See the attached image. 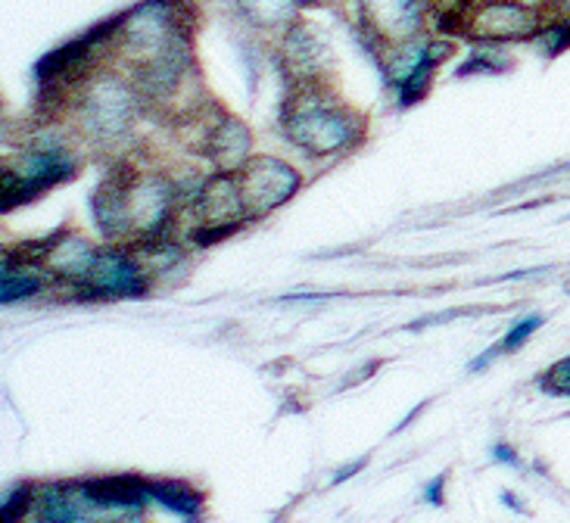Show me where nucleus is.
I'll return each mask as SVG.
<instances>
[{
  "label": "nucleus",
  "instance_id": "f257e3e1",
  "mask_svg": "<svg viewBox=\"0 0 570 523\" xmlns=\"http://www.w3.org/2000/svg\"><path fill=\"white\" fill-rule=\"evenodd\" d=\"M281 125L293 147L315 159L355 147L365 128L353 109L334 100L322 85H299V91L284 103Z\"/></svg>",
  "mask_w": 570,
  "mask_h": 523
},
{
  "label": "nucleus",
  "instance_id": "f03ea898",
  "mask_svg": "<svg viewBox=\"0 0 570 523\" xmlns=\"http://www.w3.org/2000/svg\"><path fill=\"white\" fill-rule=\"evenodd\" d=\"M76 171L78 159L60 138H38L10 166H3L0 209H19L22 203L41 197L50 187L66 185Z\"/></svg>",
  "mask_w": 570,
  "mask_h": 523
},
{
  "label": "nucleus",
  "instance_id": "7ed1b4c3",
  "mask_svg": "<svg viewBox=\"0 0 570 523\" xmlns=\"http://www.w3.org/2000/svg\"><path fill=\"white\" fill-rule=\"evenodd\" d=\"M135 85L116 76L91 78L78 91V128L100 144L125 138L135 122Z\"/></svg>",
  "mask_w": 570,
  "mask_h": 523
},
{
  "label": "nucleus",
  "instance_id": "20e7f679",
  "mask_svg": "<svg viewBox=\"0 0 570 523\" xmlns=\"http://www.w3.org/2000/svg\"><path fill=\"white\" fill-rule=\"evenodd\" d=\"M119 19H109L104 26H97L88 34H81L76 41L62 45L60 50L47 53L45 60L38 62L35 76H38V88H41V97H62V93L76 91L78 85H88V72L97 62V57L104 53V47L112 45L116 38V29H119Z\"/></svg>",
  "mask_w": 570,
  "mask_h": 523
},
{
  "label": "nucleus",
  "instance_id": "39448f33",
  "mask_svg": "<svg viewBox=\"0 0 570 523\" xmlns=\"http://www.w3.org/2000/svg\"><path fill=\"white\" fill-rule=\"evenodd\" d=\"M234 178H237L240 200L247 206L249 218L275 213L303 185L299 171L293 169L291 162L278 159V156H253L244 169L234 171Z\"/></svg>",
  "mask_w": 570,
  "mask_h": 523
},
{
  "label": "nucleus",
  "instance_id": "423d86ee",
  "mask_svg": "<svg viewBox=\"0 0 570 523\" xmlns=\"http://www.w3.org/2000/svg\"><path fill=\"white\" fill-rule=\"evenodd\" d=\"M147 280L150 275L144 272L135 249H100L91 275L72 287V296L81 303L125 299V296H140L147 290Z\"/></svg>",
  "mask_w": 570,
  "mask_h": 523
},
{
  "label": "nucleus",
  "instance_id": "0eeeda50",
  "mask_svg": "<svg viewBox=\"0 0 570 523\" xmlns=\"http://www.w3.org/2000/svg\"><path fill=\"white\" fill-rule=\"evenodd\" d=\"M542 29L546 26H542L540 13L514 3V0H483L471 10L468 22H464V34L480 41V45L530 41V38H540Z\"/></svg>",
  "mask_w": 570,
  "mask_h": 523
},
{
  "label": "nucleus",
  "instance_id": "6e6552de",
  "mask_svg": "<svg viewBox=\"0 0 570 523\" xmlns=\"http://www.w3.org/2000/svg\"><path fill=\"white\" fill-rule=\"evenodd\" d=\"M358 13L371 38L384 47L405 45L424 29L428 0H358Z\"/></svg>",
  "mask_w": 570,
  "mask_h": 523
},
{
  "label": "nucleus",
  "instance_id": "1a4fd4ad",
  "mask_svg": "<svg viewBox=\"0 0 570 523\" xmlns=\"http://www.w3.org/2000/svg\"><path fill=\"white\" fill-rule=\"evenodd\" d=\"M253 138L247 125L237 122L234 116H218L216 122H206V131L200 135V154L216 166L218 171H237L247 166Z\"/></svg>",
  "mask_w": 570,
  "mask_h": 523
},
{
  "label": "nucleus",
  "instance_id": "9d476101",
  "mask_svg": "<svg viewBox=\"0 0 570 523\" xmlns=\"http://www.w3.org/2000/svg\"><path fill=\"white\" fill-rule=\"evenodd\" d=\"M81 490L97 509L119 514V517H135L150 502V480L135 477V474L81 480Z\"/></svg>",
  "mask_w": 570,
  "mask_h": 523
},
{
  "label": "nucleus",
  "instance_id": "9b49d317",
  "mask_svg": "<svg viewBox=\"0 0 570 523\" xmlns=\"http://www.w3.org/2000/svg\"><path fill=\"white\" fill-rule=\"evenodd\" d=\"M97 256H100V249L91 247L85 237H78V234L72 231H62L53 234V244L47 249L41 268L50 275V280H60V284L78 287L85 277L91 275Z\"/></svg>",
  "mask_w": 570,
  "mask_h": 523
},
{
  "label": "nucleus",
  "instance_id": "f8f14e48",
  "mask_svg": "<svg viewBox=\"0 0 570 523\" xmlns=\"http://www.w3.org/2000/svg\"><path fill=\"white\" fill-rule=\"evenodd\" d=\"M324 60H327V50H324L322 38L312 29H296L287 31L284 38V66L299 85H318V76L324 72Z\"/></svg>",
  "mask_w": 570,
  "mask_h": 523
},
{
  "label": "nucleus",
  "instance_id": "ddd939ff",
  "mask_svg": "<svg viewBox=\"0 0 570 523\" xmlns=\"http://www.w3.org/2000/svg\"><path fill=\"white\" fill-rule=\"evenodd\" d=\"M150 502L181 521H197L203 514V495L181 480H150Z\"/></svg>",
  "mask_w": 570,
  "mask_h": 523
},
{
  "label": "nucleus",
  "instance_id": "4468645a",
  "mask_svg": "<svg viewBox=\"0 0 570 523\" xmlns=\"http://www.w3.org/2000/svg\"><path fill=\"white\" fill-rule=\"evenodd\" d=\"M540 327H542V318H540V315H530V318H521V322L514 324V327H511L509 334H505V337L499 339L495 346H490V349H487V353L480 355V358H474V362L468 365V371H483V368H487V365H490V362H493V358H499V355H505V353H514V349H521V346H524L527 339L533 337V334H537Z\"/></svg>",
  "mask_w": 570,
  "mask_h": 523
},
{
  "label": "nucleus",
  "instance_id": "2eb2a0df",
  "mask_svg": "<svg viewBox=\"0 0 570 523\" xmlns=\"http://www.w3.org/2000/svg\"><path fill=\"white\" fill-rule=\"evenodd\" d=\"M35 499H38V486L31 483H19L3 499V511H0V523H22L35 511Z\"/></svg>",
  "mask_w": 570,
  "mask_h": 523
},
{
  "label": "nucleus",
  "instance_id": "dca6fc26",
  "mask_svg": "<svg viewBox=\"0 0 570 523\" xmlns=\"http://www.w3.org/2000/svg\"><path fill=\"white\" fill-rule=\"evenodd\" d=\"M537 384H540L542 393H549V396H568L570 399V355L568 358H561V362H556L549 371H542Z\"/></svg>",
  "mask_w": 570,
  "mask_h": 523
},
{
  "label": "nucleus",
  "instance_id": "f3484780",
  "mask_svg": "<svg viewBox=\"0 0 570 523\" xmlns=\"http://www.w3.org/2000/svg\"><path fill=\"white\" fill-rule=\"evenodd\" d=\"M443 490H446V474H440V477L433 480L431 486L424 490V502H431L433 509H440V505H443Z\"/></svg>",
  "mask_w": 570,
  "mask_h": 523
},
{
  "label": "nucleus",
  "instance_id": "a211bd4d",
  "mask_svg": "<svg viewBox=\"0 0 570 523\" xmlns=\"http://www.w3.org/2000/svg\"><path fill=\"white\" fill-rule=\"evenodd\" d=\"M493 458L499 464H509V467H521V458H518V452H514L509 443H495Z\"/></svg>",
  "mask_w": 570,
  "mask_h": 523
},
{
  "label": "nucleus",
  "instance_id": "6ab92c4d",
  "mask_svg": "<svg viewBox=\"0 0 570 523\" xmlns=\"http://www.w3.org/2000/svg\"><path fill=\"white\" fill-rule=\"evenodd\" d=\"M365 464H368V458H358V462H355V464H346V467H340L331 483H343V480H350V477H353V474H358V471H362Z\"/></svg>",
  "mask_w": 570,
  "mask_h": 523
},
{
  "label": "nucleus",
  "instance_id": "aec40b11",
  "mask_svg": "<svg viewBox=\"0 0 570 523\" xmlns=\"http://www.w3.org/2000/svg\"><path fill=\"white\" fill-rule=\"evenodd\" d=\"M552 10H556V13H558L556 22H561L564 29H570V0H558Z\"/></svg>",
  "mask_w": 570,
  "mask_h": 523
},
{
  "label": "nucleus",
  "instance_id": "412c9836",
  "mask_svg": "<svg viewBox=\"0 0 570 523\" xmlns=\"http://www.w3.org/2000/svg\"><path fill=\"white\" fill-rule=\"evenodd\" d=\"M514 3H521V7H530V10L542 13V10H552L558 0H514Z\"/></svg>",
  "mask_w": 570,
  "mask_h": 523
},
{
  "label": "nucleus",
  "instance_id": "4be33fe9",
  "mask_svg": "<svg viewBox=\"0 0 570 523\" xmlns=\"http://www.w3.org/2000/svg\"><path fill=\"white\" fill-rule=\"evenodd\" d=\"M502 502H505V505H509V509H514V511H524V505H521V502H518V495H514V493H502Z\"/></svg>",
  "mask_w": 570,
  "mask_h": 523
}]
</instances>
